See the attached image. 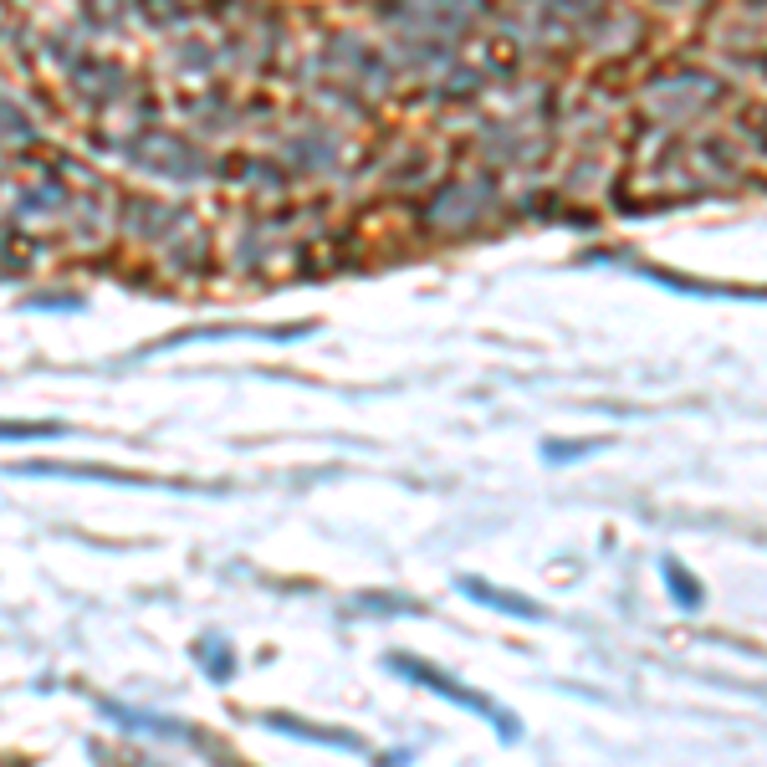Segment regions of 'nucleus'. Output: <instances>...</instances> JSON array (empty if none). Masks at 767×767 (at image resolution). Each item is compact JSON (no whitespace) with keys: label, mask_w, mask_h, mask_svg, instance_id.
Instances as JSON below:
<instances>
[{"label":"nucleus","mask_w":767,"mask_h":767,"mask_svg":"<svg viewBox=\"0 0 767 767\" xmlns=\"http://www.w3.org/2000/svg\"><path fill=\"white\" fill-rule=\"evenodd\" d=\"M389 670H399V675H410L415 686H425V691H435V696H445L450 706H461V711H471V716H481V721H491V732L502 737V742H517L522 737V727L517 721L496 706V701H486L481 691H466V686H456L445 670H435V665H425V660H415V655H389L384 660Z\"/></svg>","instance_id":"obj_1"},{"label":"nucleus","mask_w":767,"mask_h":767,"mask_svg":"<svg viewBox=\"0 0 767 767\" xmlns=\"http://www.w3.org/2000/svg\"><path fill=\"white\" fill-rule=\"evenodd\" d=\"M456 589L471 594L476 604H491V609H502V614H522V619H543V604H532L522 594H507V589H496V583L486 578H456Z\"/></svg>","instance_id":"obj_2"},{"label":"nucleus","mask_w":767,"mask_h":767,"mask_svg":"<svg viewBox=\"0 0 767 767\" xmlns=\"http://www.w3.org/2000/svg\"><path fill=\"white\" fill-rule=\"evenodd\" d=\"M266 727H277V732H292V737H302V742H318V747H338V752H364V742L358 737H348V732H318V727H297L292 716H282V711H272V716H261Z\"/></svg>","instance_id":"obj_3"},{"label":"nucleus","mask_w":767,"mask_h":767,"mask_svg":"<svg viewBox=\"0 0 767 767\" xmlns=\"http://www.w3.org/2000/svg\"><path fill=\"white\" fill-rule=\"evenodd\" d=\"M660 573H665V583H670V594L681 599V609H701V599H706V594H701V583H696V578H691L681 563L665 558V563H660Z\"/></svg>","instance_id":"obj_4"},{"label":"nucleus","mask_w":767,"mask_h":767,"mask_svg":"<svg viewBox=\"0 0 767 767\" xmlns=\"http://www.w3.org/2000/svg\"><path fill=\"white\" fill-rule=\"evenodd\" d=\"M200 660L210 665V675H215V681H231V670H236V660H231V650H210V645H200Z\"/></svg>","instance_id":"obj_5"},{"label":"nucleus","mask_w":767,"mask_h":767,"mask_svg":"<svg viewBox=\"0 0 767 767\" xmlns=\"http://www.w3.org/2000/svg\"><path fill=\"white\" fill-rule=\"evenodd\" d=\"M62 435V425H6V440H47Z\"/></svg>","instance_id":"obj_6"},{"label":"nucleus","mask_w":767,"mask_h":767,"mask_svg":"<svg viewBox=\"0 0 767 767\" xmlns=\"http://www.w3.org/2000/svg\"><path fill=\"white\" fill-rule=\"evenodd\" d=\"M594 440H583V445H543V456L548 461H578V456H589Z\"/></svg>","instance_id":"obj_7"}]
</instances>
